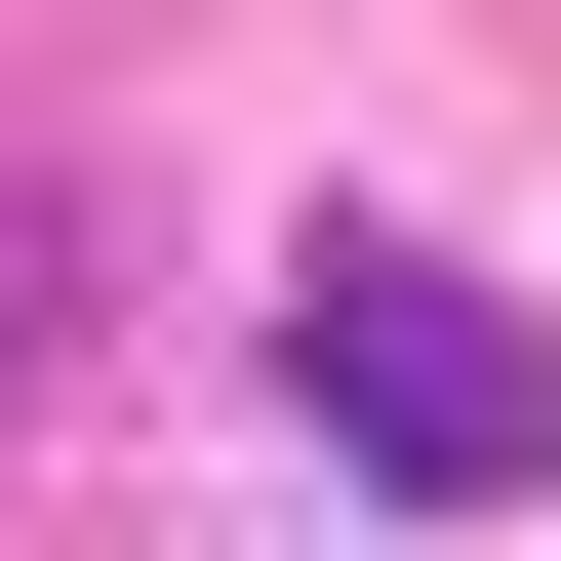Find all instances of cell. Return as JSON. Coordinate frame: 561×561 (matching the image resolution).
Returning a JSON list of instances; mask_svg holds the SVG:
<instances>
[{
    "mask_svg": "<svg viewBox=\"0 0 561 561\" xmlns=\"http://www.w3.org/2000/svg\"><path fill=\"white\" fill-rule=\"evenodd\" d=\"M280 401H321L401 522H522V481H561V321L442 280V241H321V280H280Z\"/></svg>",
    "mask_w": 561,
    "mask_h": 561,
    "instance_id": "cell-1",
    "label": "cell"
}]
</instances>
